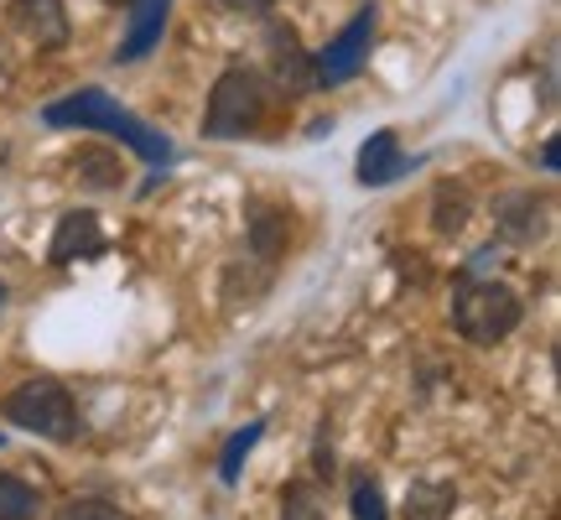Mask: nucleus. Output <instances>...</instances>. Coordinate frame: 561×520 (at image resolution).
Listing matches in <instances>:
<instances>
[{"instance_id":"obj_1","label":"nucleus","mask_w":561,"mask_h":520,"mask_svg":"<svg viewBox=\"0 0 561 520\" xmlns=\"http://www.w3.org/2000/svg\"><path fill=\"white\" fill-rule=\"evenodd\" d=\"M42 121L53 125V131H104V136L125 140L140 161H151V167H167L172 161V140L151 131L146 121H136L130 110H125L115 94H104V89H73V94H62L58 104H47L42 110Z\"/></svg>"},{"instance_id":"obj_2","label":"nucleus","mask_w":561,"mask_h":520,"mask_svg":"<svg viewBox=\"0 0 561 520\" xmlns=\"http://www.w3.org/2000/svg\"><path fill=\"white\" fill-rule=\"evenodd\" d=\"M265 104H271V89H265V79L255 68H224L214 79L208 110H203V136L208 140L255 136L265 121Z\"/></svg>"},{"instance_id":"obj_3","label":"nucleus","mask_w":561,"mask_h":520,"mask_svg":"<svg viewBox=\"0 0 561 520\" xmlns=\"http://www.w3.org/2000/svg\"><path fill=\"white\" fill-rule=\"evenodd\" d=\"M520 297L504 281H462L453 292V328L468 343H500L520 328Z\"/></svg>"},{"instance_id":"obj_4","label":"nucleus","mask_w":561,"mask_h":520,"mask_svg":"<svg viewBox=\"0 0 561 520\" xmlns=\"http://www.w3.org/2000/svg\"><path fill=\"white\" fill-rule=\"evenodd\" d=\"M5 417L16 421L21 432L32 438H47V442H73L83 432L79 427V406L68 396V385L58 381H21L11 396H5Z\"/></svg>"},{"instance_id":"obj_5","label":"nucleus","mask_w":561,"mask_h":520,"mask_svg":"<svg viewBox=\"0 0 561 520\" xmlns=\"http://www.w3.org/2000/svg\"><path fill=\"white\" fill-rule=\"evenodd\" d=\"M375 32H380V11H375V5H359L339 37H328L318 53H312V83L339 89V83L354 79L364 68V58H369V47H375Z\"/></svg>"},{"instance_id":"obj_6","label":"nucleus","mask_w":561,"mask_h":520,"mask_svg":"<svg viewBox=\"0 0 561 520\" xmlns=\"http://www.w3.org/2000/svg\"><path fill=\"white\" fill-rule=\"evenodd\" d=\"M265 47H271V79H276V89H286V94L318 89V83H312V53H301V42L291 26L271 21V26H265Z\"/></svg>"},{"instance_id":"obj_7","label":"nucleus","mask_w":561,"mask_h":520,"mask_svg":"<svg viewBox=\"0 0 561 520\" xmlns=\"http://www.w3.org/2000/svg\"><path fill=\"white\" fill-rule=\"evenodd\" d=\"M5 16H11V26L37 53H58L62 42H68V11H62V0H11Z\"/></svg>"},{"instance_id":"obj_8","label":"nucleus","mask_w":561,"mask_h":520,"mask_svg":"<svg viewBox=\"0 0 561 520\" xmlns=\"http://www.w3.org/2000/svg\"><path fill=\"white\" fill-rule=\"evenodd\" d=\"M167 16H172V0H130L125 11V37L115 47V63H140L146 53H157L161 32H167Z\"/></svg>"},{"instance_id":"obj_9","label":"nucleus","mask_w":561,"mask_h":520,"mask_svg":"<svg viewBox=\"0 0 561 520\" xmlns=\"http://www.w3.org/2000/svg\"><path fill=\"white\" fill-rule=\"evenodd\" d=\"M416 161L401 151V136L396 131H375V136L359 146V188H390L396 178H405Z\"/></svg>"},{"instance_id":"obj_10","label":"nucleus","mask_w":561,"mask_h":520,"mask_svg":"<svg viewBox=\"0 0 561 520\" xmlns=\"http://www.w3.org/2000/svg\"><path fill=\"white\" fill-rule=\"evenodd\" d=\"M104 250V229L100 219L89 214V208H73V214H62L58 229H53V245H47V260L53 265H73V260H89Z\"/></svg>"},{"instance_id":"obj_11","label":"nucleus","mask_w":561,"mask_h":520,"mask_svg":"<svg viewBox=\"0 0 561 520\" xmlns=\"http://www.w3.org/2000/svg\"><path fill=\"white\" fill-rule=\"evenodd\" d=\"M494 219H500V229L510 240H520V245L541 240L546 235V199H536V193H510V199H500Z\"/></svg>"},{"instance_id":"obj_12","label":"nucleus","mask_w":561,"mask_h":520,"mask_svg":"<svg viewBox=\"0 0 561 520\" xmlns=\"http://www.w3.org/2000/svg\"><path fill=\"white\" fill-rule=\"evenodd\" d=\"M447 510H453V484L416 479L405 489V520H447Z\"/></svg>"},{"instance_id":"obj_13","label":"nucleus","mask_w":561,"mask_h":520,"mask_svg":"<svg viewBox=\"0 0 561 520\" xmlns=\"http://www.w3.org/2000/svg\"><path fill=\"white\" fill-rule=\"evenodd\" d=\"M261 432H265V421H250V427H240L234 438L224 442V453H219V479H224V484H240L244 459L255 453V442H261Z\"/></svg>"},{"instance_id":"obj_14","label":"nucleus","mask_w":561,"mask_h":520,"mask_svg":"<svg viewBox=\"0 0 561 520\" xmlns=\"http://www.w3.org/2000/svg\"><path fill=\"white\" fill-rule=\"evenodd\" d=\"M280 245H286V214L280 208H255V219H250V250L261 260H276Z\"/></svg>"},{"instance_id":"obj_15","label":"nucleus","mask_w":561,"mask_h":520,"mask_svg":"<svg viewBox=\"0 0 561 520\" xmlns=\"http://www.w3.org/2000/svg\"><path fill=\"white\" fill-rule=\"evenodd\" d=\"M42 510L37 489L16 474H0V520H32Z\"/></svg>"},{"instance_id":"obj_16","label":"nucleus","mask_w":561,"mask_h":520,"mask_svg":"<svg viewBox=\"0 0 561 520\" xmlns=\"http://www.w3.org/2000/svg\"><path fill=\"white\" fill-rule=\"evenodd\" d=\"M73 172H79L89 188H121V157H110V151H79L73 157Z\"/></svg>"},{"instance_id":"obj_17","label":"nucleus","mask_w":561,"mask_h":520,"mask_svg":"<svg viewBox=\"0 0 561 520\" xmlns=\"http://www.w3.org/2000/svg\"><path fill=\"white\" fill-rule=\"evenodd\" d=\"M432 214H437V235H458L462 224H468V193H453L447 182L437 188V203H432Z\"/></svg>"},{"instance_id":"obj_18","label":"nucleus","mask_w":561,"mask_h":520,"mask_svg":"<svg viewBox=\"0 0 561 520\" xmlns=\"http://www.w3.org/2000/svg\"><path fill=\"white\" fill-rule=\"evenodd\" d=\"M280 520H322V505L312 495V484H291L280 495Z\"/></svg>"},{"instance_id":"obj_19","label":"nucleus","mask_w":561,"mask_h":520,"mask_svg":"<svg viewBox=\"0 0 561 520\" xmlns=\"http://www.w3.org/2000/svg\"><path fill=\"white\" fill-rule=\"evenodd\" d=\"M354 520H390V510H385V489L375 479L354 484Z\"/></svg>"},{"instance_id":"obj_20","label":"nucleus","mask_w":561,"mask_h":520,"mask_svg":"<svg viewBox=\"0 0 561 520\" xmlns=\"http://www.w3.org/2000/svg\"><path fill=\"white\" fill-rule=\"evenodd\" d=\"M58 520H130V516L110 500H73V505H62L58 510Z\"/></svg>"},{"instance_id":"obj_21","label":"nucleus","mask_w":561,"mask_h":520,"mask_svg":"<svg viewBox=\"0 0 561 520\" xmlns=\"http://www.w3.org/2000/svg\"><path fill=\"white\" fill-rule=\"evenodd\" d=\"M229 11H250V16H265L271 5H280V0H224Z\"/></svg>"},{"instance_id":"obj_22","label":"nucleus","mask_w":561,"mask_h":520,"mask_svg":"<svg viewBox=\"0 0 561 520\" xmlns=\"http://www.w3.org/2000/svg\"><path fill=\"white\" fill-rule=\"evenodd\" d=\"M541 167H546V172H557V167H561V146H557V140H546V151H541Z\"/></svg>"},{"instance_id":"obj_23","label":"nucleus","mask_w":561,"mask_h":520,"mask_svg":"<svg viewBox=\"0 0 561 520\" xmlns=\"http://www.w3.org/2000/svg\"><path fill=\"white\" fill-rule=\"evenodd\" d=\"M0 302H5V286H0Z\"/></svg>"}]
</instances>
